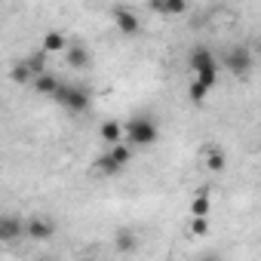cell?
<instances>
[{
    "label": "cell",
    "mask_w": 261,
    "mask_h": 261,
    "mask_svg": "<svg viewBox=\"0 0 261 261\" xmlns=\"http://www.w3.org/2000/svg\"><path fill=\"white\" fill-rule=\"evenodd\" d=\"M206 166H209L212 172H221V169H224V151H218V148H206Z\"/></svg>",
    "instance_id": "cell-17"
},
{
    "label": "cell",
    "mask_w": 261,
    "mask_h": 261,
    "mask_svg": "<svg viewBox=\"0 0 261 261\" xmlns=\"http://www.w3.org/2000/svg\"><path fill=\"white\" fill-rule=\"evenodd\" d=\"M43 49H46V53L68 49V40H65V34H62V31H49V34H43Z\"/></svg>",
    "instance_id": "cell-13"
},
{
    "label": "cell",
    "mask_w": 261,
    "mask_h": 261,
    "mask_svg": "<svg viewBox=\"0 0 261 261\" xmlns=\"http://www.w3.org/2000/svg\"><path fill=\"white\" fill-rule=\"evenodd\" d=\"M123 136H126V129H123V123H117V120H105V123L98 126V139H101L105 145H117V142H123Z\"/></svg>",
    "instance_id": "cell-7"
},
{
    "label": "cell",
    "mask_w": 261,
    "mask_h": 261,
    "mask_svg": "<svg viewBox=\"0 0 261 261\" xmlns=\"http://www.w3.org/2000/svg\"><path fill=\"white\" fill-rule=\"evenodd\" d=\"M209 89H212L209 83H203V80H197V77H194V83H191V92H188V95H191V101H203Z\"/></svg>",
    "instance_id": "cell-19"
},
{
    "label": "cell",
    "mask_w": 261,
    "mask_h": 261,
    "mask_svg": "<svg viewBox=\"0 0 261 261\" xmlns=\"http://www.w3.org/2000/svg\"><path fill=\"white\" fill-rule=\"evenodd\" d=\"M123 166L111 157V151L108 154H101V157H95V172H101V175H117Z\"/></svg>",
    "instance_id": "cell-12"
},
{
    "label": "cell",
    "mask_w": 261,
    "mask_h": 261,
    "mask_svg": "<svg viewBox=\"0 0 261 261\" xmlns=\"http://www.w3.org/2000/svg\"><path fill=\"white\" fill-rule=\"evenodd\" d=\"M28 62V68L34 71V74H43L46 71V49H40L37 56H31V59H25Z\"/></svg>",
    "instance_id": "cell-20"
},
{
    "label": "cell",
    "mask_w": 261,
    "mask_h": 261,
    "mask_svg": "<svg viewBox=\"0 0 261 261\" xmlns=\"http://www.w3.org/2000/svg\"><path fill=\"white\" fill-rule=\"evenodd\" d=\"M34 77H37V74L28 68V62H25V59H22L19 65H13V80H16V83H22V86H25V83H34Z\"/></svg>",
    "instance_id": "cell-14"
},
{
    "label": "cell",
    "mask_w": 261,
    "mask_h": 261,
    "mask_svg": "<svg viewBox=\"0 0 261 261\" xmlns=\"http://www.w3.org/2000/svg\"><path fill=\"white\" fill-rule=\"evenodd\" d=\"M53 233H56V224H53L49 218H43V215H34V218H28V221H25V237L37 240V243L49 240Z\"/></svg>",
    "instance_id": "cell-5"
},
{
    "label": "cell",
    "mask_w": 261,
    "mask_h": 261,
    "mask_svg": "<svg viewBox=\"0 0 261 261\" xmlns=\"http://www.w3.org/2000/svg\"><path fill=\"white\" fill-rule=\"evenodd\" d=\"M59 86H62V83H59L49 71H43V74H37V77H34V92H37V95H56V89H59Z\"/></svg>",
    "instance_id": "cell-11"
},
{
    "label": "cell",
    "mask_w": 261,
    "mask_h": 261,
    "mask_svg": "<svg viewBox=\"0 0 261 261\" xmlns=\"http://www.w3.org/2000/svg\"><path fill=\"white\" fill-rule=\"evenodd\" d=\"M221 65H224L233 77H240V80H243V77L249 74V68H252V53H249L246 46H233V49L224 56V62H221Z\"/></svg>",
    "instance_id": "cell-4"
},
{
    "label": "cell",
    "mask_w": 261,
    "mask_h": 261,
    "mask_svg": "<svg viewBox=\"0 0 261 261\" xmlns=\"http://www.w3.org/2000/svg\"><path fill=\"white\" fill-rule=\"evenodd\" d=\"M114 25H117V31L120 34H126V37H133V34H139V16L133 13V10H117L114 13Z\"/></svg>",
    "instance_id": "cell-6"
},
{
    "label": "cell",
    "mask_w": 261,
    "mask_h": 261,
    "mask_svg": "<svg viewBox=\"0 0 261 261\" xmlns=\"http://www.w3.org/2000/svg\"><path fill=\"white\" fill-rule=\"evenodd\" d=\"M68 65L71 68H89V53H86V46L80 40L68 43Z\"/></svg>",
    "instance_id": "cell-10"
},
{
    "label": "cell",
    "mask_w": 261,
    "mask_h": 261,
    "mask_svg": "<svg viewBox=\"0 0 261 261\" xmlns=\"http://www.w3.org/2000/svg\"><path fill=\"white\" fill-rule=\"evenodd\" d=\"M111 157H114V160H117L120 166H126L129 160H133V145H129V142H126V145H123V142L111 145Z\"/></svg>",
    "instance_id": "cell-15"
},
{
    "label": "cell",
    "mask_w": 261,
    "mask_h": 261,
    "mask_svg": "<svg viewBox=\"0 0 261 261\" xmlns=\"http://www.w3.org/2000/svg\"><path fill=\"white\" fill-rule=\"evenodd\" d=\"M114 243H117V249H120V252H133V249H136V237L129 233V230H120Z\"/></svg>",
    "instance_id": "cell-18"
},
{
    "label": "cell",
    "mask_w": 261,
    "mask_h": 261,
    "mask_svg": "<svg viewBox=\"0 0 261 261\" xmlns=\"http://www.w3.org/2000/svg\"><path fill=\"white\" fill-rule=\"evenodd\" d=\"M123 129H126L123 142H129L133 148H148V145H154V142H157V123H154L151 117H145V114L133 117Z\"/></svg>",
    "instance_id": "cell-1"
},
{
    "label": "cell",
    "mask_w": 261,
    "mask_h": 261,
    "mask_svg": "<svg viewBox=\"0 0 261 261\" xmlns=\"http://www.w3.org/2000/svg\"><path fill=\"white\" fill-rule=\"evenodd\" d=\"M22 233H25V224H22L19 218H13V215H4V218H0V240H4V243L16 240V237H22Z\"/></svg>",
    "instance_id": "cell-8"
},
{
    "label": "cell",
    "mask_w": 261,
    "mask_h": 261,
    "mask_svg": "<svg viewBox=\"0 0 261 261\" xmlns=\"http://www.w3.org/2000/svg\"><path fill=\"white\" fill-rule=\"evenodd\" d=\"M206 230H209L206 215H194V218H191V233H194V237H203Z\"/></svg>",
    "instance_id": "cell-21"
},
{
    "label": "cell",
    "mask_w": 261,
    "mask_h": 261,
    "mask_svg": "<svg viewBox=\"0 0 261 261\" xmlns=\"http://www.w3.org/2000/svg\"><path fill=\"white\" fill-rule=\"evenodd\" d=\"M191 68H194V74H197V80H203V83H209V86H215V80H218V62H215V56L209 53V49H194L191 53Z\"/></svg>",
    "instance_id": "cell-3"
},
{
    "label": "cell",
    "mask_w": 261,
    "mask_h": 261,
    "mask_svg": "<svg viewBox=\"0 0 261 261\" xmlns=\"http://www.w3.org/2000/svg\"><path fill=\"white\" fill-rule=\"evenodd\" d=\"M191 215H209V191L206 188L191 200Z\"/></svg>",
    "instance_id": "cell-16"
},
{
    "label": "cell",
    "mask_w": 261,
    "mask_h": 261,
    "mask_svg": "<svg viewBox=\"0 0 261 261\" xmlns=\"http://www.w3.org/2000/svg\"><path fill=\"white\" fill-rule=\"evenodd\" d=\"M151 10L160 16H181L188 10V0H151Z\"/></svg>",
    "instance_id": "cell-9"
},
{
    "label": "cell",
    "mask_w": 261,
    "mask_h": 261,
    "mask_svg": "<svg viewBox=\"0 0 261 261\" xmlns=\"http://www.w3.org/2000/svg\"><path fill=\"white\" fill-rule=\"evenodd\" d=\"M68 114H86L89 111V92L83 86H59L53 95Z\"/></svg>",
    "instance_id": "cell-2"
}]
</instances>
